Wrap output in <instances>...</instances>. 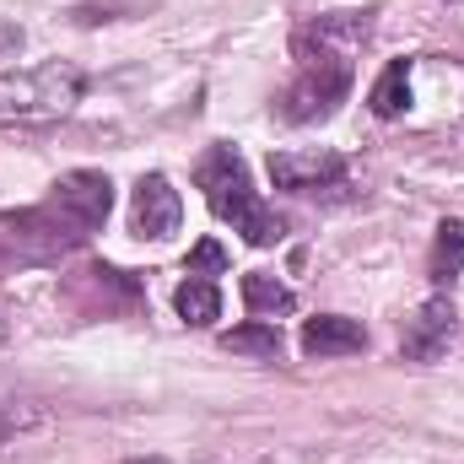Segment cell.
I'll return each mask as SVG.
<instances>
[{
    "instance_id": "obj_7",
    "label": "cell",
    "mask_w": 464,
    "mask_h": 464,
    "mask_svg": "<svg viewBox=\"0 0 464 464\" xmlns=\"http://www.w3.org/2000/svg\"><path fill=\"white\" fill-rule=\"evenodd\" d=\"M184 222V200H179V189L162 179V173H146L140 184H135V206H130V227L135 237H151V243H162V237H173Z\"/></svg>"
},
{
    "instance_id": "obj_9",
    "label": "cell",
    "mask_w": 464,
    "mask_h": 464,
    "mask_svg": "<svg viewBox=\"0 0 464 464\" xmlns=\"http://www.w3.org/2000/svg\"><path fill=\"white\" fill-rule=\"evenodd\" d=\"M367 346V330L346 319V314H319V319H308L303 324V351L308 356H356V351Z\"/></svg>"
},
{
    "instance_id": "obj_15",
    "label": "cell",
    "mask_w": 464,
    "mask_h": 464,
    "mask_svg": "<svg viewBox=\"0 0 464 464\" xmlns=\"http://www.w3.org/2000/svg\"><path fill=\"white\" fill-rule=\"evenodd\" d=\"M227 265V254L217 248V243H195V254H189V276H211V270H222Z\"/></svg>"
},
{
    "instance_id": "obj_1",
    "label": "cell",
    "mask_w": 464,
    "mask_h": 464,
    "mask_svg": "<svg viewBox=\"0 0 464 464\" xmlns=\"http://www.w3.org/2000/svg\"><path fill=\"white\" fill-rule=\"evenodd\" d=\"M372 16L378 11H330V16H314L297 33V82L286 87V103H281V114L292 119V124L330 119L346 103L351 54L367 44Z\"/></svg>"
},
{
    "instance_id": "obj_16",
    "label": "cell",
    "mask_w": 464,
    "mask_h": 464,
    "mask_svg": "<svg viewBox=\"0 0 464 464\" xmlns=\"http://www.w3.org/2000/svg\"><path fill=\"white\" fill-rule=\"evenodd\" d=\"M130 464H162V459H130Z\"/></svg>"
},
{
    "instance_id": "obj_11",
    "label": "cell",
    "mask_w": 464,
    "mask_h": 464,
    "mask_svg": "<svg viewBox=\"0 0 464 464\" xmlns=\"http://www.w3.org/2000/svg\"><path fill=\"white\" fill-rule=\"evenodd\" d=\"M173 308H179V319H184V324L206 330V324H217V319H222V292H217V281H211V276H189V281L173 292Z\"/></svg>"
},
{
    "instance_id": "obj_2",
    "label": "cell",
    "mask_w": 464,
    "mask_h": 464,
    "mask_svg": "<svg viewBox=\"0 0 464 464\" xmlns=\"http://www.w3.org/2000/svg\"><path fill=\"white\" fill-rule=\"evenodd\" d=\"M109 211H114V184H109V173L76 168V173L54 179V189H49L44 206L11 217V227H16V237H27V243L71 248V243H87L92 232H103Z\"/></svg>"
},
{
    "instance_id": "obj_10",
    "label": "cell",
    "mask_w": 464,
    "mask_h": 464,
    "mask_svg": "<svg viewBox=\"0 0 464 464\" xmlns=\"http://www.w3.org/2000/svg\"><path fill=\"white\" fill-rule=\"evenodd\" d=\"M411 76H416V60H389L383 76H378L372 92H367V109L378 119H400L411 109Z\"/></svg>"
},
{
    "instance_id": "obj_4",
    "label": "cell",
    "mask_w": 464,
    "mask_h": 464,
    "mask_svg": "<svg viewBox=\"0 0 464 464\" xmlns=\"http://www.w3.org/2000/svg\"><path fill=\"white\" fill-rule=\"evenodd\" d=\"M87 92V76L65 60H44L0 76V124H54Z\"/></svg>"
},
{
    "instance_id": "obj_6",
    "label": "cell",
    "mask_w": 464,
    "mask_h": 464,
    "mask_svg": "<svg viewBox=\"0 0 464 464\" xmlns=\"http://www.w3.org/2000/svg\"><path fill=\"white\" fill-rule=\"evenodd\" d=\"M270 179L286 195H319V189H335L346 179V157H335V151H276Z\"/></svg>"
},
{
    "instance_id": "obj_8",
    "label": "cell",
    "mask_w": 464,
    "mask_h": 464,
    "mask_svg": "<svg viewBox=\"0 0 464 464\" xmlns=\"http://www.w3.org/2000/svg\"><path fill=\"white\" fill-rule=\"evenodd\" d=\"M49 427H54L49 400H38V394H0V454L27 443V438H38V432H49Z\"/></svg>"
},
{
    "instance_id": "obj_12",
    "label": "cell",
    "mask_w": 464,
    "mask_h": 464,
    "mask_svg": "<svg viewBox=\"0 0 464 464\" xmlns=\"http://www.w3.org/2000/svg\"><path fill=\"white\" fill-rule=\"evenodd\" d=\"M459 270H464V222H459V217H449V222H438L427 276H432L438 286H454V276H459Z\"/></svg>"
},
{
    "instance_id": "obj_17",
    "label": "cell",
    "mask_w": 464,
    "mask_h": 464,
    "mask_svg": "<svg viewBox=\"0 0 464 464\" xmlns=\"http://www.w3.org/2000/svg\"><path fill=\"white\" fill-rule=\"evenodd\" d=\"M0 346H5V319H0Z\"/></svg>"
},
{
    "instance_id": "obj_13",
    "label": "cell",
    "mask_w": 464,
    "mask_h": 464,
    "mask_svg": "<svg viewBox=\"0 0 464 464\" xmlns=\"http://www.w3.org/2000/svg\"><path fill=\"white\" fill-rule=\"evenodd\" d=\"M243 303H248L259 319H276V314H292V308H297V292L281 286V281L265 276V270H248V276H243Z\"/></svg>"
},
{
    "instance_id": "obj_3",
    "label": "cell",
    "mask_w": 464,
    "mask_h": 464,
    "mask_svg": "<svg viewBox=\"0 0 464 464\" xmlns=\"http://www.w3.org/2000/svg\"><path fill=\"white\" fill-rule=\"evenodd\" d=\"M195 184L206 189L211 211H217L222 222H232V232H243L254 248L281 243V217L259 200V189H254V179H248V168H243V157H237L232 146H211V151L200 157Z\"/></svg>"
},
{
    "instance_id": "obj_5",
    "label": "cell",
    "mask_w": 464,
    "mask_h": 464,
    "mask_svg": "<svg viewBox=\"0 0 464 464\" xmlns=\"http://www.w3.org/2000/svg\"><path fill=\"white\" fill-rule=\"evenodd\" d=\"M454 324H459V314H454V297L449 292H438V297H427L411 319H405V335H400V356L405 362H438L449 341H454Z\"/></svg>"
},
{
    "instance_id": "obj_14",
    "label": "cell",
    "mask_w": 464,
    "mask_h": 464,
    "mask_svg": "<svg viewBox=\"0 0 464 464\" xmlns=\"http://www.w3.org/2000/svg\"><path fill=\"white\" fill-rule=\"evenodd\" d=\"M222 346L237 351V356L276 362V356H281V330H276V319H248V324H237V330L222 335Z\"/></svg>"
}]
</instances>
